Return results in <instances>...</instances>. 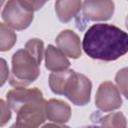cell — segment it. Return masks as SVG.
<instances>
[{"label":"cell","instance_id":"obj_1","mask_svg":"<svg viewBox=\"0 0 128 128\" xmlns=\"http://www.w3.org/2000/svg\"><path fill=\"white\" fill-rule=\"evenodd\" d=\"M82 48L92 59L114 61L128 52V34L111 24H94L85 32Z\"/></svg>","mask_w":128,"mask_h":128},{"label":"cell","instance_id":"obj_2","mask_svg":"<svg viewBox=\"0 0 128 128\" xmlns=\"http://www.w3.org/2000/svg\"><path fill=\"white\" fill-rule=\"evenodd\" d=\"M7 104L16 112L14 128H38L46 120V103L38 88L16 87L7 95Z\"/></svg>","mask_w":128,"mask_h":128},{"label":"cell","instance_id":"obj_3","mask_svg":"<svg viewBox=\"0 0 128 128\" xmlns=\"http://www.w3.org/2000/svg\"><path fill=\"white\" fill-rule=\"evenodd\" d=\"M39 63L25 50L20 49L12 56L10 84L15 87H25L34 82L40 75Z\"/></svg>","mask_w":128,"mask_h":128},{"label":"cell","instance_id":"obj_4","mask_svg":"<svg viewBox=\"0 0 128 128\" xmlns=\"http://www.w3.org/2000/svg\"><path fill=\"white\" fill-rule=\"evenodd\" d=\"M92 83L89 78L72 70L62 95L68 98L76 106H85L90 101Z\"/></svg>","mask_w":128,"mask_h":128},{"label":"cell","instance_id":"obj_5","mask_svg":"<svg viewBox=\"0 0 128 128\" xmlns=\"http://www.w3.org/2000/svg\"><path fill=\"white\" fill-rule=\"evenodd\" d=\"M34 12L29 11L22 3L19 1H8L6 2L3 11L2 19L5 24L11 29L24 30L33 21Z\"/></svg>","mask_w":128,"mask_h":128},{"label":"cell","instance_id":"obj_6","mask_svg":"<svg viewBox=\"0 0 128 128\" xmlns=\"http://www.w3.org/2000/svg\"><path fill=\"white\" fill-rule=\"evenodd\" d=\"M95 105L103 112L119 109L122 105V98L117 86L110 81L102 82L96 92Z\"/></svg>","mask_w":128,"mask_h":128},{"label":"cell","instance_id":"obj_7","mask_svg":"<svg viewBox=\"0 0 128 128\" xmlns=\"http://www.w3.org/2000/svg\"><path fill=\"white\" fill-rule=\"evenodd\" d=\"M114 9L113 1L88 0L82 3V14L88 21H106L112 17Z\"/></svg>","mask_w":128,"mask_h":128},{"label":"cell","instance_id":"obj_8","mask_svg":"<svg viewBox=\"0 0 128 128\" xmlns=\"http://www.w3.org/2000/svg\"><path fill=\"white\" fill-rule=\"evenodd\" d=\"M57 48L65 55L72 59L81 56V42L79 36L72 30H63L55 39Z\"/></svg>","mask_w":128,"mask_h":128},{"label":"cell","instance_id":"obj_9","mask_svg":"<svg viewBox=\"0 0 128 128\" xmlns=\"http://www.w3.org/2000/svg\"><path fill=\"white\" fill-rule=\"evenodd\" d=\"M46 117L56 124H64L71 117V107L59 99H50L46 103Z\"/></svg>","mask_w":128,"mask_h":128},{"label":"cell","instance_id":"obj_10","mask_svg":"<svg viewBox=\"0 0 128 128\" xmlns=\"http://www.w3.org/2000/svg\"><path fill=\"white\" fill-rule=\"evenodd\" d=\"M70 62L67 57L53 45H48L45 51V67L52 72L68 70Z\"/></svg>","mask_w":128,"mask_h":128},{"label":"cell","instance_id":"obj_11","mask_svg":"<svg viewBox=\"0 0 128 128\" xmlns=\"http://www.w3.org/2000/svg\"><path fill=\"white\" fill-rule=\"evenodd\" d=\"M82 3L79 0H61L55 2V12L58 19L67 23L74 18L82 9Z\"/></svg>","mask_w":128,"mask_h":128},{"label":"cell","instance_id":"obj_12","mask_svg":"<svg viewBox=\"0 0 128 128\" xmlns=\"http://www.w3.org/2000/svg\"><path fill=\"white\" fill-rule=\"evenodd\" d=\"M97 122L100 128H126V117L121 112H113L100 117Z\"/></svg>","mask_w":128,"mask_h":128},{"label":"cell","instance_id":"obj_13","mask_svg":"<svg viewBox=\"0 0 128 128\" xmlns=\"http://www.w3.org/2000/svg\"><path fill=\"white\" fill-rule=\"evenodd\" d=\"M71 72L72 70H65L60 72H52L49 75V87L54 94L62 95L63 89Z\"/></svg>","mask_w":128,"mask_h":128},{"label":"cell","instance_id":"obj_14","mask_svg":"<svg viewBox=\"0 0 128 128\" xmlns=\"http://www.w3.org/2000/svg\"><path fill=\"white\" fill-rule=\"evenodd\" d=\"M16 33L5 23H0V50L2 52L10 50L16 43Z\"/></svg>","mask_w":128,"mask_h":128},{"label":"cell","instance_id":"obj_15","mask_svg":"<svg viewBox=\"0 0 128 128\" xmlns=\"http://www.w3.org/2000/svg\"><path fill=\"white\" fill-rule=\"evenodd\" d=\"M39 64L42 61L43 54H44V43L42 40L38 38H32L28 40L25 44L24 48Z\"/></svg>","mask_w":128,"mask_h":128},{"label":"cell","instance_id":"obj_16","mask_svg":"<svg viewBox=\"0 0 128 128\" xmlns=\"http://www.w3.org/2000/svg\"><path fill=\"white\" fill-rule=\"evenodd\" d=\"M115 82L122 95L128 99V67L122 68L116 73Z\"/></svg>","mask_w":128,"mask_h":128},{"label":"cell","instance_id":"obj_17","mask_svg":"<svg viewBox=\"0 0 128 128\" xmlns=\"http://www.w3.org/2000/svg\"><path fill=\"white\" fill-rule=\"evenodd\" d=\"M0 105H1V121H0V125L3 127L11 118V108L9 107V105L7 103L4 102V100L0 101Z\"/></svg>","mask_w":128,"mask_h":128},{"label":"cell","instance_id":"obj_18","mask_svg":"<svg viewBox=\"0 0 128 128\" xmlns=\"http://www.w3.org/2000/svg\"><path fill=\"white\" fill-rule=\"evenodd\" d=\"M21 3L31 12L37 11L39 9H41L44 5L45 2H40V1H26V0H21Z\"/></svg>","mask_w":128,"mask_h":128},{"label":"cell","instance_id":"obj_19","mask_svg":"<svg viewBox=\"0 0 128 128\" xmlns=\"http://www.w3.org/2000/svg\"><path fill=\"white\" fill-rule=\"evenodd\" d=\"M9 75V70L6 65V61L4 59H1V85H3L8 78Z\"/></svg>","mask_w":128,"mask_h":128},{"label":"cell","instance_id":"obj_20","mask_svg":"<svg viewBox=\"0 0 128 128\" xmlns=\"http://www.w3.org/2000/svg\"><path fill=\"white\" fill-rule=\"evenodd\" d=\"M41 128H70L68 126H64V125H58V124H53V123H48L45 124L43 127Z\"/></svg>","mask_w":128,"mask_h":128},{"label":"cell","instance_id":"obj_21","mask_svg":"<svg viewBox=\"0 0 128 128\" xmlns=\"http://www.w3.org/2000/svg\"><path fill=\"white\" fill-rule=\"evenodd\" d=\"M80 128H100L99 126H93V125H89V126H84V127H80Z\"/></svg>","mask_w":128,"mask_h":128},{"label":"cell","instance_id":"obj_22","mask_svg":"<svg viewBox=\"0 0 128 128\" xmlns=\"http://www.w3.org/2000/svg\"><path fill=\"white\" fill-rule=\"evenodd\" d=\"M125 25H126V28H127V30H128V15H127L126 20H125Z\"/></svg>","mask_w":128,"mask_h":128},{"label":"cell","instance_id":"obj_23","mask_svg":"<svg viewBox=\"0 0 128 128\" xmlns=\"http://www.w3.org/2000/svg\"><path fill=\"white\" fill-rule=\"evenodd\" d=\"M10 128H14V127H13V126H11V127H10Z\"/></svg>","mask_w":128,"mask_h":128}]
</instances>
